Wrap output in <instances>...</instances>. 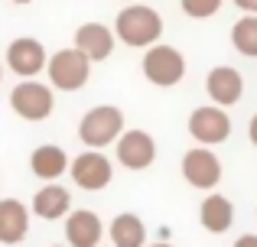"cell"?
<instances>
[{
	"label": "cell",
	"mask_w": 257,
	"mask_h": 247,
	"mask_svg": "<svg viewBox=\"0 0 257 247\" xmlns=\"http://www.w3.org/2000/svg\"><path fill=\"white\" fill-rule=\"evenodd\" d=\"M114 36L124 39V46H134V49H150L163 36V17L147 4H131L114 20Z\"/></svg>",
	"instance_id": "cell-1"
},
{
	"label": "cell",
	"mask_w": 257,
	"mask_h": 247,
	"mask_svg": "<svg viewBox=\"0 0 257 247\" xmlns=\"http://www.w3.org/2000/svg\"><path fill=\"white\" fill-rule=\"evenodd\" d=\"M124 133V111L114 104H98L82 117L78 124V140L88 150H104Z\"/></svg>",
	"instance_id": "cell-2"
},
{
	"label": "cell",
	"mask_w": 257,
	"mask_h": 247,
	"mask_svg": "<svg viewBox=\"0 0 257 247\" xmlns=\"http://www.w3.org/2000/svg\"><path fill=\"white\" fill-rule=\"evenodd\" d=\"M46 72H49V85L59 91H78L88 85L91 78V62L75 49H59L56 56L46 62Z\"/></svg>",
	"instance_id": "cell-3"
},
{
	"label": "cell",
	"mask_w": 257,
	"mask_h": 247,
	"mask_svg": "<svg viewBox=\"0 0 257 247\" xmlns=\"http://www.w3.org/2000/svg\"><path fill=\"white\" fill-rule=\"evenodd\" d=\"M144 75L157 88H173L186 75V59L176 46H150L144 56Z\"/></svg>",
	"instance_id": "cell-4"
},
{
	"label": "cell",
	"mask_w": 257,
	"mask_h": 247,
	"mask_svg": "<svg viewBox=\"0 0 257 247\" xmlns=\"http://www.w3.org/2000/svg\"><path fill=\"white\" fill-rule=\"evenodd\" d=\"M10 108H13V114H20L23 121L36 124V121H46V117L52 114V108H56V95H52L49 85L26 78V82H20L17 88L10 91Z\"/></svg>",
	"instance_id": "cell-5"
},
{
	"label": "cell",
	"mask_w": 257,
	"mask_h": 247,
	"mask_svg": "<svg viewBox=\"0 0 257 247\" xmlns=\"http://www.w3.org/2000/svg\"><path fill=\"white\" fill-rule=\"evenodd\" d=\"M189 133L199 146H218L231 137V117L225 108H215V104L195 108L189 114Z\"/></svg>",
	"instance_id": "cell-6"
},
{
	"label": "cell",
	"mask_w": 257,
	"mask_h": 247,
	"mask_svg": "<svg viewBox=\"0 0 257 247\" xmlns=\"http://www.w3.org/2000/svg\"><path fill=\"white\" fill-rule=\"evenodd\" d=\"M114 150H117V163L124 169H147L157 159V140L147 130H124L117 140H114Z\"/></svg>",
	"instance_id": "cell-7"
},
{
	"label": "cell",
	"mask_w": 257,
	"mask_h": 247,
	"mask_svg": "<svg viewBox=\"0 0 257 247\" xmlns=\"http://www.w3.org/2000/svg\"><path fill=\"white\" fill-rule=\"evenodd\" d=\"M114 169H111V159L104 156L101 150H85L72 159V182L85 192H98V189H107Z\"/></svg>",
	"instance_id": "cell-8"
},
{
	"label": "cell",
	"mask_w": 257,
	"mask_h": 247,
	"mask_svg": "<svg viewBox=\"0 0 257 247\" xmlns=\"http://www.w3.org/2000/svg\"><path fill=\"white\" fill-rule=\"evenodd\" d=\"M182 176L192 189H215L221 182V159L205 146H195L182 156Z\"/></svg>",
	"instance_id": "cell-9"
},
{
	"label": "cell",
	"mask_w": 257,
	"mask_h": 247,
	"mask_svg": "<svg viewBox=\"0 0 257 247\" xmlns=\"http://www.w3.org/2000/svg\"><path fill=\"white\" fill-rule=\"evenodd\" d=\"M7 65L10 72H17L20 78H33L46 69V49L39 39L33 36H20L7 46Z\"/></svg>",
	"instance_id": "cell-10"
},
{
	"label": "cell",
	"mask_w": 257,
	"mask_h": 247,
	"mask_svg": "<svg viewBox=\"0 0 257 247\" xmlns=\"http://www.w3.org/2000/svg\"><path fill=\"white\" fill-rule=\"evenodd\" d=\"M205 91H208L215 108H231V104H238L241 95H244V78H241V72L231 69V65H215L205 78Z\"/></svg>",
	"instance_id": "cell-11"
},
{
	"label": "cell",
	"mask_w": 257,
	"mask_h": 247,
	"mask_svg": "<svg viewBox=\"0 0 257 247\" xmlns=\"http://www.w3.org/2000/svg\"><path fill=\"white\" fill-rule=\"evenodd\" d=\"M75 52H82L88 62H104L114 52V33L104 23H82L75 30Z\"/></svg>",
	"instance_id": "cell-12"
},
{
	"label": "cell",
	"mask_w": 257,
	"mask_h": 247,
	"mask_svg": "<svg viewBox=\"0 0 257 247\" xmlns=\"http://www.w3.org/2000/svg\"><path fill=\"white\" fill-rule=\"evenodd\" d=\"M101 237H104V224L94 211L78 208L65 215V241H69V247H98Z\"/></svg>",
	"instance_id": "cell-13"
},
{
	"label": "cell",
	"mask_w": 257,
	"mask_h": 247,
	"mask_svg": "<svg viewBox=\"0 0 257 247\" xmlns=\"http://www.w3.org/2000/svg\"><path fill=\"white\" fill-rule=\"evenodd\" d=\"M72 211V195L65 185L59 182H46L43 189L33 195V215H39L43 221H59Z\"/></svg>",
	"instance_id": "cell-14"
},
{
	"label": "cell",
	"mask_w": 257,
	"mask_h": 247,
	"mask_svg": "<svg viewBox=\"0 0 257 247\" xmlns=\"http://www.w3.org/2000/svg\"><path fill=\"white\" fill-rule=\"evenodd\" d=\"M30 231V208L17 198H0V244H20Z\"/></svg>",
	"instance_id": "cell-15"
},
{
	"label": "cell",
	"mask_w": 257,
	"mask_h": 247,
	"mask_svg": "<svg viewBox=\"0 0 257 247\" xmlns=\"http://www.w3.org/2000/svg\"><path fill=\"white\" fill-rule=\"evenodd\" d=\"M30 169H33V176H39L43 182H56V179L65 176V169H69V153L56 143H43V146L33 150Z\"/></svg>",
	"instance_id": "cell-16"
},
{
	"label": "cell",
	"mask_w": 257,
	"mask_h": 247,
	"mask_svg": "<svg viewBox=\"0 0 257 247\" xmlns=\"http://www.w3.org/2000/svg\"><path fill=\"white\" fill-rule=\"evenodd\" d=\"M199 221L208 234H225L228 228L234 224V205L228 202V195H208L199 208Z\"/></svg>",
	"instance_id": "cell-17"
},
{
	"label": "cell",
	"mask_w": 257,
	"mask_h": 247,
	"mask_svg": "<svg viewBox=\"0 0 257 247\" xmlns=\"http://www.w3.org/2000/svg\"><path fill=\"white\" fill-rule=\"evenodd\" d=\"M107 234H111L114 247H147V224H144V218L134 215V211H124V215L114 218Z\"/></svg>",
	"instance_id": "cell-18"
},
{
	"label": "cell",
	"mask_w": 257,
	"mask_h": 247,
	"mask_svg": "<svg viewBox=\"0 0 257 247\" xmlns=\"http://www.w3.org/2000/svg\"><path fill=\"white\" fill-rule=\"evenodd\" d=\"M231 46L247 59H257V17H241L231 26Z\"/></svg>",
	"instance_id": "cell-19"
},
{
	"label": "cell",
	"mask_w": 257,
	"mask_h": 247,
	"mask_svg": "<svg viewBox=\"0 0 257 247\" xmlns=\"http://www.w3.org/2000/svg\"><path fill=\"white\" fill-rule=\"evenodd\" d=\"M179 7H182V13L192 17V20H208L221 10V0H179Z\"/></svg>",
	"instance_id": "cell-20"
},
{
	"label": "cell",
	"mask_w": 257,
	"mask_h": 247,
	"mask_svg": "<svg viewBox=\"0 0 257 247\" xmlns=\"http://www.w3.org/2000/svg\"><path fill=\"white\" fill-rule=\"evenodd\" d=\"M238 10H244V17H257V0H231Z\"/></svg>",
	"instance_id": "cell-21"
},
{
	"label": "cell",
	"mask_w": 257,
	"mask_h": 247,
	"mask_svg": "<svg viewBox=\"0 0 257 247\" xmlns=\"http://www.w3.org/2000/svg\"><path fill=\"white\" fill-rule=\"evenodd\" d=\"M234 247H257V234H241L234 241Z\"/></svg>",
	"instance_id": "cell-22"
},
{
	"label": "cell",
	"mask_w": 257,
	"mask_h": 247,
	"mask_svg": "<svg viewBox=\"0 0 257 247\" xmlns=\"http://www.w3.org/2000/svg\"><path fill=\"white\" fill-rule=\"evenodd\" d=\"M247 137H251V143L257 146V114L251 117V124H247Z\"/></svg>",
	"instance_id": "cell-23"
},
{
	"label": "cell",
	"mask_w": 257,
	"mask_h": 247,
	"mask_svg": "<svg viewBox=\"0 0 257 247\" xmlns=\"http://www.w3.org/2000/svg\"><path fill=\"white\" fill-rule=\"evenodd\" d=\"M147 247H173V244H166V241H160V244H147Z\"/></svg>",
	"instance_id": "cell-24"
},
{
	"label": "cell",
	"mask_w": 257,
	"mask_h": 247,
	"mask_svg": "<svg viewBox=\"0 0 257 247\" xmlns=\"http://www.w3.org/2000/svg\"><path fill=\"white\" fill-rule=\"evenodd\" d=\"M13 4H30V0H13Z\"/></svg>",
	"instance_id": "cell-25"
},
{
	"label": "cell",
	"mask_w": 257,
	"mask_h": 247,
	"mask_svg": "<svg viewBox=\"0 0 257 247\" xmlns=\"http://www.w3.org/2000/svg\"><path fill=\"white\" fill-rule=\"evenodd\" d=\"M0 82H4V69H0Z\"/></svg>",
	"instance_id": "cell-26"
},
{
	"label": "cell",
	"mask_w": 257,
	"mask_h": 247,
	"mask_svg": "<svg viewBox=\"0 0 257 247\" xmlns=\"http://www.w3.org/2000/svg\"><path fill=\"white\" fill-rule=\"evenodd\" d=\"M52 247H62V244H52Z\"/></svg>",
	"instance_id": "cell-27"
},
{
	"label": "cell",
	"mask_w": 257,
	"mask_h": 247,
	"mask_svg": "<svg viewBox=\"0 0 257 247\" xmlns=\"http://www.w3.org/2000/svg\"><path fill=\"white\" fill-rule=\"evenodd\" d=\"M134 4H137V0H134Z\"/></svg>",
	"instance_id": "cell-28"
}]
</instances>
